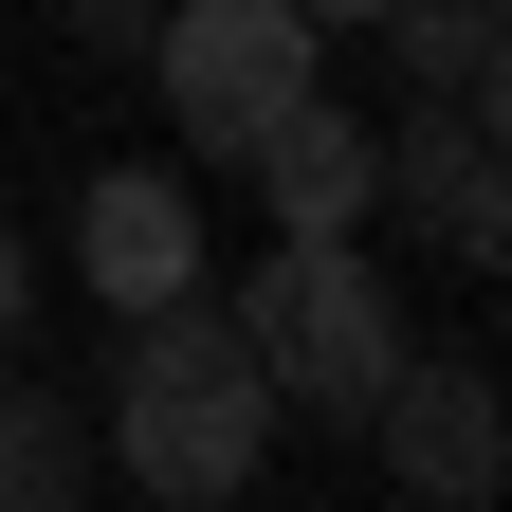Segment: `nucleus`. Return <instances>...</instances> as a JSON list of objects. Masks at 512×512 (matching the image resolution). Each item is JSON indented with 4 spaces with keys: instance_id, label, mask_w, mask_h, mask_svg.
Segmentation results:
<instances>
[{
    "instance_id": "obj_8",
    "label": "nucleus",
    "mask_w": 512,
    "mask_h": 512,
    "mask_svg": "<svg viewBox=\"0 0 512 512\" xmlns=\"http://www.w3.org/2000/svg\"><path fill=\"white\" fill-rule=\"evenodd\" d=\"M384 55H403V92H476V55L512 37V0H384L366 19Z\"/></svg>"
},
{
    "instance_id": "obj_12",
    "label": "nucleus",
    "mask_w": 512,
    "mask_h": 512,
    "mask_svg": "<svg viewBox=\"0 0 512 512\" xmlns=\"http://www.w3.org/2000/svg\"><path fill=\"white\" fill-rule=\"evenodd\" d=\"M19 311H37V293H19V238H0V348H19Z\"/></svg>"
},
{
    "instance_id": "obj_5",
    "label": "nucleus",
    "mask_w": 512,
    "mask_h": 512,
    "mask_svg": "<svg viewBox=\"0 0 512 512\" xmlns=\"http://www.w3.org/2000/svg\"><path fill=\"white\" fill-rule=\"evenodd\" d=\"M238 165H256V202H275V238H366V220H384V128H348V110H330V74L256 128Z\"/></svg>"
},
{
    "instance_id": "obj_11",
    "label": "nucleus",
    "mask_w": 512,
    "mask_h": 512,
    "mask_svg": "<svg viewBox=\"0 0 512 512\" xmlns=\"http://www.w3.org/2000/svg\"><path fill=\"white\" fill-rule=\"evenodd\" d=\"M458 110H476V128H494V147H512V37L476 55V92H458Z\"/></svg>"
},
{
    "instance_id": "obj_10",
    "label": "nucleus",
    "mask_w": 512,
    "mask_h": 512,
    "mask_svg": "<svg viewBox=\"0 0 512 512\" xmlns=\"http://www.w3.org/2000/svg\"><path fill=\"white\" fill-rule=\"evenodd\" d=\"M147 19H165V0H74V37H92V55H147Z\"/></svg>"
},
{
    "instance_id": "obj_1",
    "label": "nucleus",
    "mask_w": 512,
    "mask_h": 512,
    "mask_svg": "<svg viewBox=\"0 0 512 512\" xmlns=\"http://www.w3.org/2000/svg\"><path fill=\"white\" fill-rule=\"evenodd\" d=\"M110 458L147 476L165 512H220V494H256V458H275V384H256L238 311H202V293L128 311V366H110Z\"/></svg>"
},
{
    "instance_id": "obj_3",
    "label": "nucleus",
    "mask_w": 512,
    "mask_h": 512,
    "mask_svg": "<svg viewBox=\"0 0 512 512\" xmlns=\"http://www.w3.org/2000/svg\"><path fill=\"white\" fill-rule=\"evenodd\" d=\"M147 74H165V128H183V147L238 165L256 128L330 74V37H311L293 0H165V19H147Z\"/></svg>"
},
{
    "instance_id": "obj_4",
    "label": "nucleus",
    "mask_w": 512,
    "mask_h": 512,
    "mask_svg": "<svg viewBox=\"0 0 512 512\" xmlns=\"http://www.w3.org/2000/svg\"><path fill=\"white\" fill-rule=\"evenodd\" d=\"M366 458L403 476L421 512H494V494H512V384H494L476 348H403L384 403H366Z\"/></svg>"
},
{
    "instance_id": "obj_9",
    "label": "nucleus",
    "mask_w": 512,
    "mask_h": 512,
    "mask_svg": "<svg viewBox=\"0 0 512 512\" xmlns=\"http://www.w3.org/2000/svg\"><path fill=\"white\" fill-rule=\"evenodd\" d=\"M421 238L458 256V275H512V147H494V128L458 147V183H439V220H421Z\"/></svg>"
},
{
    "instance_id": "obj_13",
    "label": "nucleus",
    "mask_w": 512,
    "mask_h": 512,
    "mask_svg": "<svg viewBox=\"0 0 512 512\" xmlns=\"http://www.w3.org/2000/svg\"><path fill=\"white\" fill-rule=\"evenodd\" d=\"M293 19H311V37H348V19H384V0H293Z\"/></svg>"
},
{
    "instance_id": "obj_6",
    "label": "nucleus",
    "mask_w": 512,
    "mask_h": 512,
    "mask_svg": "<svg viewBox=\"0 0 512 512\" xmlns=\"http://www.w3.org/2000/svg\"><path fill=\"white\" fill-rule=\"evenodd\" d=\"M74 275L110 311H165V293H202V202H183L165 165H110L92 202H74Z\"/></svg>"
},
{
    "instance_id": "obj_2",
    "label": "nucleus",
    "mask_w": 512,
    "mask_h": 512,
    "mask_svg": "<svg viewBox=\"0 0 512 512\" xmlns=\"http://www.w3.org/2000/svg\"><path fill=\"white\" fill-rule=\"evenodd\" d=\"M238 348H256V384H275V421L366 439L384 366H403V293H384L366 238H275V256H256V293H238Z\"/></svg>"
},
{
    "instance_id": "obj_7",
    "label": "nucleus",
    "mask_w": 512,
    "mask_h": 512,
    "mask_svg": "<svg viewBox=\"0 0 512 512\" xmlns=\"http://www.w3.org/2000/svg\"><path fill=\"white\" fill-rule=\"evenodd\" d=\"M92 494V421H74V384H37L19 348H0V512H74Z\"/></svg>"
}]
</instances>
